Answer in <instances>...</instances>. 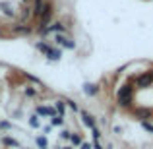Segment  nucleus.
I'll return each mask as SVG.
<instances>
[{"instance_id": "nucleus-1", "label": "nucleus", "mask_w": 153, "mask_h": 149, "mask_svg": "<svg viewBox=\"0 0 153 149\" xmlns=\"http://www.w3.org/2000/svg\"><path fill=\"white\" fill-rule=\"evenodd\" d=\"M116 105L122 108H130L134 105V87L128 85V83L120 87L118 93H116Z\"/></svg>"}, {"instance_id": "nucleus-2", "label": "nucleus", "mask_w": 153, "mask_h": 149, "mask_svg": "<svg viewBox=\"0 0 153 149\" xmlns=\"http://www.w3.org/2000/svg\"><path fill=\"white\" fill-rule=\"evenodd\" d=\"M52 2L51 0H45L43 2V10H41V16H39V29H45L47 25L52 21Z\"/></svg>"}, {"instance_id": "nucleus-3", "label": "nucleus", "mask_w": 153, "mask_h": 149, "mask_svg": "<svg viewBox=\"0 0 153 149\" xmlns=\"http://www.w3.org/2000/svg\"><path fill=\"white\" fill-rule=\"evenodd\" d=\"M153 83V78L149 72H143V74H140L138 78H136V87L138 89H146V87H151Z\"/></svg>"}, {"instance_id": "nucleus-4", "label": "nucleus", "mask_w": 153, "mask_h": 149, "mask_svg": "<svg viewBox=\"0 0 153 149\" xmlns=\"http://www.w3.org/2000/svg\"><path fill=\"white\" fill-rule=\"evenodd\" d=\"M43 56H47V60H51V62H58V60L62 58V49H58V47H52V45H51Z\"/></svg>"}, {"instance_id": "nucleus-5", "label": "nucleus", "mask_w": 153, "mask_h": 149, "mask_svg": "<svg viewBox=\"0 0 153 149\" xmlns=\"http://www.w3.org/2000/svg\"><path fill=\"white\" fill-rule=\"evenodd\" d=\"M79 116H82V122H83V126L85 128H95L97 126V122H95V116L93 114H89L87 110H79Z\"/></svg>"}, {"instance_id": "nucleus-6", "label": "nucleus", "mask_w": 153, "mask_h": 149, "mask_svg": "<svg viewBox=\"0 0 153 149\" xmlns=\"http://www.w3.org/2000/svg\"><path fill=\"white\" fill-rule=\"evenodd\" d=\"M35 114L41 118V116H54L56 114V110H54V107H47V105H37L35 107Z\"/></svg>"}, {"instance_id": "nucleus-7", "label": "nucleus", "mask_w": 153, "mask_h": 149, "mask_svg": "<svg viewBox=\"0 0 153 149\" xmlns=\"http://www.w3.org/2000/svg\"><path fill=\"white\" fill-rule=\"evenodd\" d=\"M151 114H153L151 108H134V116L140 120V122H142V120H149Z\"/></svg>"}, {"instance_id": "nucleus-8", "label": "nucleus", "mask_w": 153, "mask_h": 149, "mask_svg": "<svg viewBox=\"0 0 153 149\" xmlns=\"http://www.w3.org/2000/svg\"><path fill=\"white\" fill-rule=\"evenodd\" d=\"M99 91H101V87H99L97 83H85V85H83V93H85L87 97H95Z\"/></svg>"}, {"instance_id": "nucleus-9", "label": "nucleus", "mask_w": 153, "mask_h": 149, "mask_svg": "<svg viewBox=\"0 0 153 149\" xmlns=\"http://www.w3.org/2000/svg\"><path fill=\"white\" fill-rule=\"evenodd\" d=\"M12 31H14V33H19V35L33 33V29H31L29 25H25V23H16V25H12Z\"/></svg>"}, {"instance_id": "nucleus-10", "label": "nucleus", "mask_w": 153, "mask_h": 149, "mask_svg": "<svg viewBox=\"0 0 153 149\" xmlns=\"http://www.w3.org/2000/svg\"><path fill=\"white\" fill-rule=\"evenodd\" d=\"M2 145H4V147H14V149H19V147H22L18 139L10 138V136H4V138H2Z\"/></svg>"}, {"instance_id": "nucleus-11", "label": "nucleus", "mask_w": 153, "mask_h": 149, "mask_svg": "<svg viewBox=\"0 0 153 149\" xmlns=\"http://www.w3.org/2000/svg\"><path fill=\"white\" fill-rule=\"evenodd\" d=\"M54 110H56V114H60V116H66V103H64V99H58V101H54Z\"/></svg>"}, {"instance_id": "nucleus-12", "label": "nucleus", "mask_w": 153, "mask_h": 149, "mask_svg": "<svg viewBox=\"0 0 153 149\" xmlns=\"http://www.w3.org/2000/svg\"><path fill=\"white\" fill-rule=\"evenodd\" d=\"M43 2H45V0H35L33 8H31V16H33V18H39V16H41V10H43Z\"/></svg>"}, {"instance_id": "nucleus-13", "label": "nucleus", "mask_w": 153, "mask_h": 149, "mask_svg": "<svg viewBox=\"0 0 153 149\" xmlns=\"http://www.w3.org/2000/svg\"><path fill=\"white\" fill-rule=\"evenodd\" d=\"M66 43H68V39H66V35H62V33H54V45L56 47H66Z\"/></svg>"}, {"instance_id": "nucleus-14", "label": "nucleus", "mask_w": 153, "mask_h": 149, "mask_svg": "<svg viewBox=\"0 0 153 149\" xmlns=\"http://www.w3.org/2000/svg\"><path fill=\"white\" fill-rule=\"evenodd\" d=\"M66 116H60V114H54L51 116V126H64V122H66Z\"/></svg>"}, {"instance_id": "nucleus-15", "label": "nucleus", "mask_w": 153, "mask_h": 149, "mask_svg": "<svg viewBox=\"0 0 153 149\" xmlns=\"http://www.w3.org/2000/svg\"><path fill=\"white\" fill-rule=\"evenodd\" d=\"M83 142V138H82V134H72L70 136V143H72V147H79V143Z\"/></svg>"}, {"instance_id": "nucleus-16", "label": "nucleus", "mask_w": 153, "mask_h": 149, "mask_svg": "<svg viewBox=\"0 0 153 149\" xmlns=\"http://www.w3.org/2000/svg\"><path fill=\"white\" fill-rule=\"evenodd\" d=\"M35 143H37L39 149L41 147H49V139H47L45 136H37V138H35Z\"/></svg>"}, {"instance_id": "nucleus-17", "label": "nucleus", "mask_w": 153, "mask_h": 149, "mask_svg": "<svg viewBox=\"0 0 153 149\" xmlns=\"http://www.w3.org/2000/svg\"><path fill=\"white\" fill-rule=\"evenodd\" d=\"M27 122H29V126H31V128H39V126H41V120H39V116H37V114H31Z\"/></svg>"}, {"instance_id": "nucleus-18", "label": "nucleus", "mask_w": 153, "mask_h": 149, "mask_svg": "<svg viewBox=\"0 0 153 149\" xmlns=\"http://www.w3.org/2000/svg\"><path fill=\"white\" fill-rule=\"evenodd\" d=\"M64 103H66V107L70 108V110L79 112V107H78V103H76V101H72V99H64Z\"/></svg>"}, {"instance_id": "nucleus-19", "label": "nucleus", "mask_w": 153, "mask_h": 149, "mask_svg": "<svg viewBox=\"0 0 153 149\" xmlns=\"http://www.w3.org/2000/svg\"><path fill=\"white\" fill-rule=\"evenodd\" d=\"M23 95H25V97H37V89L31 87V85H27L25 89H23Z\"/></svg>"}, {"instance_id": "nucleus-20", "label": "nucleus", "mask_w": 153, "mask_h": 149, "mask_svg": "<svg viewBox=\"0 0 153 149\" xmlns=\"http://www.w3.org/2000/svg\"><path fill=\"white\" fill-rule=\"evenodd\" d=\"M31 18V8H29V4H27L25 8H23V12H22V23L25 21V19H29Z\"/></svg>"}, {"instance_id": "nucleus-21", "label": "nucleus", "mask_w": 153, "mask_h": 149, "mask_svg": "<svg viewBox=\"0 0 153 149\" xmlns=\"http://www.w3.org/2000/svg\"><path fill=\"white\" fill-rule=\"evenodd\" d=\"M142 128L147 132V134H153V124L149 122V120H142Z\"/></svg>"}, {"instance_id": "nucleus-22", "label": "nucleus", "mask_w": 153, "mask_h": 149, "mask_svg": "<svg viewBox=\"0 0 153 149\" xmlns=\"http://www.w3.org/2000/svg\"><path fill=\"white\" fill-rule=\"evenodd\" d=\"M91 134H93V139H95V142H99V139H101V138H103V134H101V130H99V128H97V126H95V128H91Z\"/></svg>"}, {"instance_id": "nucleus-23", "label": "nucleus", "mask_w": 153, "mask_h": 149, "mask_svg": "<svg viewBox=\"0 0 153 149\" xmlns=\"http://www.w3.org/2000/svg\"><path fill=\"white\" fill-rule=\"evenodd\" d=\"M0 130H12V124L8 120H0Z\"/></svg>"}, {"instance_id": "nucleus-24", "label": "nucleus", "mask_w": 153, "mask_h": 149, "mask_svg": "<svg viewBox=\"0 0 153 149\" xmlns=\"http://www.w3.org/2000/svg\"><path fill=\"white\" fill-rule=\"evenodd\" d=\"M70 136H72L70 130H62L60 132V139H70Z\"/></svg>"}, {"instance_id": "nucleus-25", "label": "nucleus", "mask_w": 153, "mask_h": 149, "mask_svg": "<svg viewBox=\"0 0 153 149\" xmlns=\"http://www.w3.org/2000/svg\"><path fill=\"white\" fill-rule=\"evenodd\" d=\"M25 78H27V79H29V82H33V83H37V85H39V83H41V79H39V78H35V76H31V74H25Z\"/></svg>"}, {"instance_id": "nucleus-26", "label": "nucleus", "mask_w": 153, "mask_h": 149, "mask_svg": "<svg viewBox=\"0 0 153 149\" xmlns=\"http://www.w3.org/2000/svg\"><path fill=\"white\" fill-rule=\"evenodd\" d=\"M79 149H93V145L87 143V142H82V143H79Z\"/></svg>"}, {"instance_id": "nucleus-27", "label": "nucleus", "mask_w": 153, "mask_h": 149, "mask_svg": "<svg viewBox=\"0 0 153 149\" xmlns=\"http://www.w3.org/2000/svg\"><path fill=\"white\" fill-rule=\"evenodd\" d=\"M112 134H114V136H120V134H122V128H120V126H114V128H112Z\"/></svg>"}, {"instance_id": "nucleus-28", "label": "nucleus", "mask_w": 153, "mask_h": 149, "mask_svg": "<svg viewBox=\"0 0 153 149\" xmlns=\"http://www.w3.org/2000/svg\"><path fill=\"white\" fill-rule=\"evenodd\" d=\"M91 145H93V149H105L103 145H101V143H99V142H95V143H91Z\"/></svg>"}, {"instance_id": "nucleus-29", "label": "nucleus", "mask_w": 153, "mask_h": 149, "mask_svg": "<svg viewBox=\"0 0 153 149\" xmlns=\"http://www.w3.org/2000/svg\"><path fill=\"white\" fill-rule=\"evenodd\" d=\"M58 149H74L72 145H66V147H58Z\"/></svg>"}, {"instance_id": "nucleus-30", "label": "nucleus", "mask_w": 153, "mask_h": 149, "mask_svg": "<svg viewBox=\"0 0 153 149\" xmlns=\"http://www.w3.org/2000/svg\"><path fill=\"white\" fill-rule=\"evenodd\" d=\"M22 2H23V4H27V2H29V0H22Z\"/></svg>"}, {"instance_id": "nucleus-31", "label": "nucleus", "mask_w": 153, "mask_h": 149, "mask_svg": "<svg viewBox=\"0 0 153 149\" xmlns=\"http://www.w3.org/2000/svg\"><path fill=\"white\" fill-rule=\"evenodd\" d=\"M149 74H151V78H153V68H151V72H149Z\"/></svg>"}, {"instance_id": "nucleus-32", "label": "nucleus", "mask_w": 153, "mask_h": 149, "mask_svg": "<svg viewBox=\"0 0 153 149\" xmlns=\"http://www.w3.org/2000/svg\"><path fill=\"white\" fill-rule=\"evenodd\" d=\"M0 37H2V29H0Z\"/></svg>"}, {"instance_id": "nucleus-33", "label": "nucleus", "mask_w": 153, "mask_h": 149, "mask_svg": "<svg viewBox=\"0 0 153 149\" xmlns=\"http://www.w3.org/2000/svg\"><path fill=\"white\" fill-rule=\"evenodd\" d=\"M41 149H49V147H41Z\"/></svg>"}, {"instance_id": "nucleus-34", "label": "nucleus", "mask_w": 153, "mask_h": 149, "mask_svg": "<svg viewBox=\"0 0 153 149\" xmlns=\"http://www.w3.org/2000/svg\"><path fill=\"white\" fill-rule=\"evenodd\" d=\"M0 132H2V130H0Z\"/></svg>"}]
</instances>
